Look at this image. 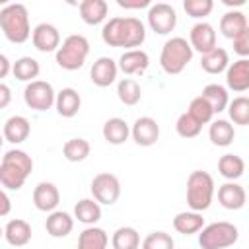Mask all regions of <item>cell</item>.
<instances>
[{"label":"cell","instance_id":"cell-1","mask_svg":"<svg viewBox=\"0 0 249 249\" xmlns=\"http://www.w3.org/2000/svg\"><path fill=\"white\" fill-rule=\"evenodd\" d=\"M101 39L109 47H123L126 51L138 49L146 39V27L138 18H111L101 29Z\"/></svg>","mask_w":249,"mask_h":249},{"label":"cell","instance_id":"cell-2","mask_svg":"<svg viewBox=\"0 0 249 249\" xmlns=\"http://www.w3.org/2000/svg\"><path fill=\"white\" fill-rule=\"evenodd\" d=\"M33 171V160L23 150H8L0 161V185L10 191H19Z\"/></svg>","mask_w":249,"mask_h":249},{"label":"cell","instance_id":"cell-3","mask_svg":"<svg viewBox=\"0 0 249 249\" xmlns=\"http://www.w3.org/2000/svg\"><path fill=\"white\" fill-rule=\"evenodd\" d=\"M0 29L10 43H25L31 37L29 12L23 4H8L0 10Z\"/></svg>","mask_w":249,"mask_h":249},{"label":"cell","instance_id":"cell-4","mask_svg":"<svg viewBox=\"0 0 249 249\" xmlns=\"http://www.w3.org/2000/svg\"><path fill=\"white\" fill-rule=\"evenodd\" d=\"M214 179L210 173L196 169L187 177V204L193 212H202L212 204Z\"/></svg>","mask_w":249,"mask_h":249},{"label":"cell","instance_id":"cell-5","mask_svg":"<svg viewBox=\"0 0 249 249\" xmlns=\"http://www.w3.org/2000/svg\"><path fill=\"white\" fill-rule=\"evenodd\" d=\"M193 58V49L185 37H171L163 43L160 53V66L165 74H181Z\"/></svg>","mask_w":249,"mask_h":249},{"label":"cell","instance_id":"cell-6","mask_svg":"<svg viewBox=\"0 0 249 249\" xmlns=\"http://www.w3.org/2000/svg\"><path fill=\"white\" fill-rule=\"evenodd\" d=\"M89 54V41L84 35H68L56 49V64L62 70H78Z\"/></svg>","mask_w":249,"mask_h":249},{"label":"cell","instance_id":"cell-7","mask_svg":"<svg viewBox=\"0 0 249 249\" xmlns=\"http://www.w3.org/2000/svg\"><path fill=\"white\" fill-rule=\"evenodd\" d=\"M239 237V230L230 222H214L200 230L198 245L200 249H226L231 247Z\"/></svg>","mask_w":249,"mask_h":249},{"label":"cell","instance_id":"cell-8","mask_svg":"<svg viewBox=\"0 0 249 249\" xmlns=\"http://www.w3.org/2000/svg\"><path fill=\"white\" fill-rule=\"evenodd\" d=\"M54 89L45 80H33L23 89V101L33 111H47L54 105Z\"/></svg>","mask_w":249,"mask_h":249},{"label":"cell","instance_id":"cell-9","mask_svg":"<svg viewBox=\"0 0 249 249\" xmlns=\"http://www.w3.org/2000/svg\"><path fill=\"white\" fill-rule=\"evenodd\" d=\"M91 195H93V200L99 202V204H115L121 196V181L117 175L113 173H97L93 179H91Z\"/></svg>","mask_w":249,"mask_h":249},{"label":"cell","instance_id":"cell-10","mask_svg":"<svg viewBox=\"0 0 249 249\" xmlns=\"http://www.w3.org/2000/svg\"><path fill=\"white\" fill-rule=\"evenodd\" d=\"M148 25L158 35L171 33L175 29V25H177V12H175V8L171 4H165V2L150 4V8H148Z\"/></svg>","mask_w":249,"mask_h":249},{"label":"cell","instance_id":"cell-11","mask_svg":"<svg viewBox=\"0 0 249 249\" xmlns=\"http://www.w3.org/2000/svg\"><path fill=\"white\" fill-rule=\"evenodd\" d=\"M189 45L193 51H198L200 54L210 53L216 49V31L208 21H198L191 27L189 33Z\"/></svg>","mask_w":249,"mask_h":249},{"label":"cell","instance_id":"cell-12","mask_svg":"<svg viewBox=\"0 0 249 249\" xmlns=\"http://www.w3.org/2000/svg\"><path fill=\"white\" fill-rule=\"evenodd\" d=\"M33 47L41 53H53L60 47V33L53 23H39L31 31Z\"/></svg>","mask_w":249,"mask_h":249},{"label":"cell","instance_id":"cell-13","mask_svg":"<svg viewBox=\"0 0 249 249\" xmlns=\"http://www.w3.org/2000/svg\"><path fill=\"white\" fill-rule=\"evenodd\" d=\"M130 136L138 146H152L160 138V124L152 117H138L130 128Z\"/></svg>","mask_w":249,"mask_h":249},{"label":"cell","instance_id":"cell-14","mask_svg":"<svg viewBox=\"0 0 249 249\" xmlns=\"http://www.w3.org/2000/svg\"><path fill=\"white\" fill-rule=\"evenodd\" d=\"M60 202V193L56 189L54 183H49V181H41L35 189H33V204L37 210L41 212H53L56 210Z\"/></svg>","mask_w":249,"mask_h":249},{"label":"cell","instance_id":"cell-15","mask_svg":"<svg viewBox=\"0 0 249 249\" xmlns=\"http://www.w3.org/2000/svg\"><path fill=\"white\" fill-rule=\"evenodd\" d=\"M117 72H119L117 62L111 56H99L89 70V78L97 88H107L115 82Z\"/></svg>","mask_w":249,"mask_h":249},{"label":"cell","instance_id":"cell-16","mask_svg":"<svg viewBox=\"0 0 249 249\" xmlns=\"http://www.w3.org/2000/svg\"><path fill=\"white\" fill-rule=\"evenodd\" d=\"M150 64V56L146 51L142 49H132V51H124L117 62V68L126 74V76H132V74H142Z\"/></svg>","mask_w":249,"mask_h":249},{"label":"cell","instance_id":"cell-17","mask_svg":"<svg viewBox=\"0 0 249 249\" xmlns=\"http://www.w3.org/2000/svg\"><path fill=\"white\" fill-rule=\"evenodd\" d=\"M245 200H247V195H245V189L239 183L228 181V183L220 185V189H218V202L226 210H239V208L245 206Z\"/></svg>","mask_w":249,"mask_h":249},{"label":"cell","instance_id":"cell-18","mask_svg":"<svg viewBox=\"0 0 249 249\" xmlns=\"http://www.w3.org/2000/svg\"><path fill=\"white\" fill-rule=\"evenodd\" d=\"M226 84L230 89L241 93L249 89V60L239 58L226 68Z\"/></svg>","mask_w":249,"mask_h":249},{"label":"cell","instance_id":"cell-19","mask_svg":"<svg viewBox=\"0 0 249 249\" xmlns=\"http://www.w3.org/2000/svg\"><path fill=\"white\" fill-rule=\"evenodd\" d=\"M29 134H31V124L23 115H14L4 123L2 136L10 144H21L29 138Z\"/></svg>","mask_w":249,"mask_h":249},{"label":"cell","instance_id":"cell-20","mask_svg":"<svg viewBox=\"0 0 249 249\" xmlns=\"http://www.w3.org/2000/svg\"><path fill=\"white\" fill-rule=\"evenodd\" d=\"M80 105H82V99H80V93L74 88H62L54 97L56 113L64 119H72L74 115H78Z\"/></svg>","mask_w":249,"mask_h":249},{"label":"cell","instance_id":"cell-21","mask_svg":"<svg viewBox=\"0 0 249 249\" xmlns=\"http://www.w3.org/2000/svg\"><path fill=\"white\" fill-rule=\"evenodd\" d=\"M4 237L6 241L12 245V247H23L31 241V226L29 222L21 220V218H16V220H10L4 228Z\"/></svg>","mask_w":249,"mask_h":249},{"label":"cell","instance_id":"cell-22","mask_svg":"<svg viewBox=\"0 0 249 249\" xmlns=\"http://www.w3.org/2000/svg\"><path fill=\"white\" fill-rule=\"evenodd\" d=\"M74 228V218L68 212L53 210L45 220V230L53 237H66Z\"/></svg>","mask_w":249,"mask_h":249},{"label":"cell","instance_id":"cell-23","mask_svg":"<svg viewBox=\"0 0 249 249\" xmlns=\"http://www.w3.org/2000/svg\"><path fill=\"white\" fill-rule=\"evenodd\" d=\"M80 10V18L84 19V23L88 25H99L109 12V4L105 0H84L78 4Z\"/></svg>","mask_w":249,"mask_h":249},{"label":"cell","instance_id":"cell-24","mask_svg":"<svg viewBox=\"0 0 249 249\" xmlns=\"http://www.w3.org/2000/svg\"><path fill=\"white\" fill-rule=\"evenodd\" d=\"M247 27H249L247 18H245V14L239 12V10H230V12H226V14L220 18V31H222V35L228 37V39L237 37V35H239L241 31H245Z\"/></svg>","mask_w":249,"mask_h":249},{"label":"cell","instance_id":"cell-25","mask_svg":"<svg viewBox=\"0 0 249 249\" xmlns=\"http://www.w3.org/2000/svg\"><path fill=\"white\" fill-rule=\"evenodd\" d=\"M130 136V128L126 124L124 119L121 117H113V119H107L105 124H103V138L113 144V146H119L123 142H126Z\"/></svg>","mask_w":249,"mask_h":249},{"label":"cell","instance_id":"cell-26","mask_svg":"<svg viewBox=\"0 0 249 249\" xmlns=\"http://www.w3.org/2000/svg\"><path fill=\"white\" fill-rule=\"evenodd\" d=\"M208 136H210V142L214 146H230L235 138V130H233V124L226 119H216L210 123V128H208Z\"/></svg>","mask_w":249,"mask_h":249},{"label":"cell","instance_id":"cell-27","mask_svg":"<svg viewBox=\"0 0 249 249\" xmlns=\"http://www.w3.org/2000/svg\"><path fill=\"white\" fill-rule=\"evenodd\" d=\"M200 66L208 74H220V72H224L230 66V54H228L226 49L216 47L210 53L200 56Z\"/></svg>","mask_w":249,"mask_h":249},{"label":"cell","instance_id":"cell-28","mask_svg":"<svg viewBox=\"0 0 249 249\" xmlns=\"http://www.w3.org/2000/svg\"><path fill=\"white\" fill-rule=\"evenodd\" d=\"M173 228L175 231L183 233V235H193L196 231H200L204 228V218L200 212H179L173 218Z\"/></svg>","mask_w":249,"mask_h":249},{"label":"cell","instance_id":"cell-29","mask_svg":"<svg viewBox=\"0 0 249 249\" xmlns=\"http://www.w3.org/2000/svg\"><path fill=\"white\" fill-rule=\"evenodd\" d=\"M74 218L86 226H95L101 218V206L93 198H82L74 206Z\"/></svg>","mask_w":249,"mask_h":249},{"label":"cell","instance_id":"cell-30","mask_svg":"<svg viewBox=\"0 0 249 249\" xmlns=\"http://www.w3.org/2000/svg\"><path fill=\"white\" fill-rule=\"evenodd\" d=\"M107 243H109V237L105 230L89 226L80 233L76 249H107Z\"/></svg>","mask_w":249,"mask_h":249},{"label":"cell","instance_id":"cell-31","mask_svg":"<svg viewBox=\"0 0 249 249\" xmlns=\"http://www.w3.org/2000/svg\"><path fill=\"white\" fill-rule=\"evenodd\" d=\"M218 171L222 177L230 179V181H235L243 175L245 171V161L241 156H235V154H224L220 160H218Z\"/></svg>","mask_w":249,"mask_h":249},{"label":"cell","instance_id":"cell-32","mask_svg":"<svg viewBox=\"0 0 249 249\" xmlns=\"http://www.w3.org/2000/svg\"><path fill=\"white\" fill-rule=\"evenodd\" d=\"M200 95L208 101V105L212 107L214 115H216V113H222V111L228 107V103H230L228 91H226V88L220 86V84H208V86H204V89H202Z\"/></svg>","mask_w":249,"mask_h":249},{"label":"cell","instance_id":"cell-33","mask_svg":"<svg viewBox=\"0 0 249 249\" xmlns=\"http://www.w3.org/2000/svg\"><path fill=\"white\" fill-rule=\"evenodd\" d=\"M12 72H14V76H16L18 80L29 84V82H33V80L39 76L41 66H39V62H37L35 58H31V56H21V58H18V60L12 64Z\"/></svg>","mask_w":249,"mask_h":249},{"label":"cell","instance_id":"cell-34","mask_svg":"<svg viewBox=\"0 0 249 249\" xmlns=\"http://www.w3.org/2000/svg\"><path fill=\"white\" fill-rule=\"evenodd\" d=\"M111 245H113V249H138L140 247V235L134 228L123 226V228L115 230V233L111 237Z\"/></svg>","mask_w":249,"mask_h":249},{"label":"cell","instance_id":"cell-35","mask_svg":"<svg viewBox=\"0 0 249 249\" xmlns=\"http://www.w3.org/2000/svg\"><path fill=\"white\" fill-rule=\"evenodd\" d=\"M117 95L121 99V103L132 107L140 101L142 97V89H140V84L132 78H123L119 84H117Z\"/></svg>","mask_w":249,"mask_h":249},{"label":"cell","instance_id":"cell-36","mask_svg":"<svg viewBox=\"0 0 249 249\" xmlns=\"http://www.w3.org/2000/svg\"><path fill=\"white\" fill-rule=\"evenodd\" d=\"M91 152V146L86 138H70L62 146V154L68 161H84Z\"/></svg>","mask_w":249,"mask_h":249},{"label":"cell","instance_id":"cell-37","mask_svg":"<svg viewBox=\"0 0 249 249\" xmlns=\"http://www.w3.org/2000/svg\"><path fill=\"white\" fill-rule=\"evenodd\" d=\"M228 115L233 124L247 126L249 124V99L245 95L235 97L231 103H228Z\"/></svg>","mask_w":249,"mask_h":249},{"label":"cell","instance_id":"cell-38","mask_svg":"<svg viewBox=\"0 0 249 249\" xmlns=\"http://www.w3.org/2000/svg\"><path fill=\"white\" fill-rule=\"evenodd\" d=\"M198 124H206V123H210L212 121V117H214V111H212V107L208 105V101L202 97V95H196L193 101H191V105H189V111H187Z\"/></svg>","mask_w":249,"mask_h":249},{"label":"cell","instance_id":"cell-39","mask_svg":"<svg viewBox=\"0 0 249 249\" xmlns=\"http://www.w3.org/2000/svg\"><path fill=\"white\" fill-rule=\"evenodd\" d=\"M175 130H177V134H179L181 138H195V136L200 134L202 124H198V123L185 111V113L179 115V119H177V123H175Z\"/></svg>","mask_w":249,"mask_h":249},{"label":"cell","instance_id":"cell-40","mask_svg":"<svg viewBox=\"0 0 249 249\" xmlns=\"http://www.w3.org/2000/svg\"><path fill=\"white\" fill-rule=\"evenodd\" d=\"M175 241L167 231H152L144 237L142 249H173Z\"/></svg>","mask_w":249,"mask_h":249},{"label":"cell","instance_id":"cell-41","mask_svg":"<svg viewBox=\"0 0 249 249\" xmlns=\"http://www.w3.org/2000/svg\"><path fill=\"white\" fill-rule=\"evenodd\" d=\"M183 8H185V12H187L191 18L202 19V18H206V16L212 12L214 2H212V0H185V2H183Z\"/></svg>","mask_w":249,"mask_h":249},{"label":"cell","instance_id":"cell-42","mask_svg":"<svg viewBox=\"0 0 249 249\" xmlns=\"http://www.w3.org/2000/svg\"><path fill=\"white\" fill-rule=\"evenodd\" d=\"M231 41H233V51L241 58H247V54H249V27L245 31H241L237 37H233Z\"/></svg>","mask_w":249,"mask_h":249},{"label":"cell","instance_id":"cell-43","mask_svg":"<svg viewBox=\"0 0 249 249\" xmlns=\"http://www.w3.org/2000/svg\"><path fill=\"white\" fill-rule=\"evenodd\" d=\"M117 4L124 10H140L150 6V0H117Z\"/></svg>","mask_w":249,"mask_h":249},{"label":"cell","instance_id":"cell-44","mask_svg":"<svg viewBox=\"0 0 249 249\" xmlns=\"http://www.w3.org/2000/svg\"><path fill=\"white\" fill-rule=\"evenodd\" d=\"M10 101H12V91H10V88H8L4 82H0V109H6V107L10 105Z\"/></svg>","mask_w":249,"mask_h":249},{"label":"cell","instance_id":"cell-45","mask_svg":"<svg viewBox=\"0 0 249 249\" xmlns=\"http://www.w3.org/2000/svg\"><path fill=\"white\" fill-rule=\"evenodd\" d=\"M10 210H12V202H10L8 195L4 193V189H0V218L10 214Z\"/></svg>","mask_w":249,"mask_h":249},{"label":"cell","instance_id":"cell-46","mask_svg":"<svg viewBox=\"0 0 249 249\" xmlns=\"http://www.w3.org/2000/svg\"><path fill=\"white\" fill-rule=\"evenodd\" d=\"M10 72H12V62L8 60L6 54L0 53V82H2V78H6Z\"/></svg>","mask_w":249,"mask_h":249},{"label":"cell","instance_id":"cell-47","mask_svg":"<svg viewBox=\"0 0 249 249\" xmlns=\"http://www.w3.org/2000/svg\"><path fill=\"white\" fill-rule=\"evenodd\" d=\"M2 237H4V228L0 226V239H2Z\"/></svg>","mask_w":249,"mask_h":249},{"label":"cell","instance_id":"cell-48","mask_svg":"<svg viewBox=\"0 0 249 249\" xmlns=\"http://www.w3.org/2000/svg\"><path fill=\"white\" fill-rule=\"evenodd\" d=\"M2 142H4V136L0 134V148H2Z\"/></svg>","mask_w":249,"mask_h":249}]
</instances>
